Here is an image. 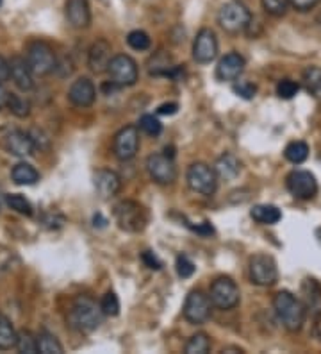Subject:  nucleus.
<instances>
[{
	"instance_id": "nucleus-10",
	"label": "nucleus",
	"mask_w": 321,
	"mask_h": 354,
	"mask_svg": "<svg viewBox=\"0 0 321 354\" xmlns=\"http://www.w3.org/2000/svg\"><path fill=\"white\" fill-rule=\"evenodd\" d=\"M211 315V297H207L200 290H193L186 297L184 319L189 324H204Z\"/></svg>"
},
{
	"instance_id": "nucleus-46",
	"label": "nucleus",
	"mask_w": 321,
	"mask_h": 354,
	"mask_svg": "<svg viewBox=\"0 0 321 354\" xmlns=\"http://www.w3.org/2000/svg\"><path fill=\"white\" fill-rule=\"evenodd\" d=\"M0 4H2V0H0Z\"/></svg>"
},
{
	"instance_id": "nucleus-19",
	"label": "nucleus",
	"mask_w": 321,
	"mask_h": 354,
	"mask_svg": "<svg viewBox=\"0 0 321 354\" xmlns=\"http://www.w3.org/2000/svg\"><path fill=\"white\" fill-rule=\"evenodd\" d=\"M6 151L11 152L14 156H20V158H26L35 152V140L30 138L29 134L23 133V131H13L9 133L4 140Z\"/></svg>"
},
{
	"instance_id": "nucleus-35",
	"label": "nucleus",
	"mask_w": 321,
	"mask_h": 354,
	"mask_svg": "<svg viewBox=\"0 0 321 354\" xmlns=\"http://www.w3.org/2000/svg\"><path fill=\"white\" fill-rule=\"evenodd\" d=\"M127 44L134 50H146L150 48V36L145 30H133V32H128Z\"/></svg>"
},
{
	"instance_id": "nucleus-4",
	"label": "nucleus",
	"mask_w": 321,
	"mask_h": 354,
	"mask_svg": "<svg viewBox=\"0 0 321 354\" xmlns=\"http://www.w3.org/2000/svg\"><path fill=\"white\" fill-rule=\"evenodd\" d=\"M252 22V15L243 4L240 2H228L223 6L218 13V24L223 30H227L231 35H237L244 30Z\"/></svg>"
},
{
	"instance_id": "nucleus-7",
	"label": "nucleus",
	"mask_w": 321,
	"mask_h": 354,
	"mask_svg": "<svg viewBox=\"0 0 321 354\" xmlns=\"http://www.w3.org/2000/svg\"><path fill=\"white\" fill-rule=\"evenodd\" d=\"M211 303L220 310H232L240 303V288L231 277H218L211 285Z\"/></svg>"
},
{
	"instance_id": "nucleus-30",
	"label": "nucleus",
	"mask_w": 321,
	"mask_h": 354,
	"mask_svg": "<svg viewBox=\"0 0 321 354\" xmlns=\"http://www.w3.org/2000/svg\"><path fill=\"white\" fill-rule=\"evenodd\" d=\"M38 353L61 354L63 353V346H61L56 337H52L48 333H43V335L38 337Z\"/></svg>"
},
{
	"instance_id": "nucleus-36",
	"label": "nucleus",
	"mask_w": 321,
	"mask_h": 354,
	"mask_svg": "<svg viewBox=\"0 0 321 354\" xmlns=\"http://www.w3.org/2000/svg\"><path fill=\"white\" fill-rule=\"evenodd\" d=\"M261 4L266 13L271 15V17H282V15H286L291 2L289 0H261Z\"/></svg>"
},
{
	"instance_id": "nucleus-15",
	"label": "nucleus",
	"mask_w": 321,
	"mask_h": 354,
	"mask_svg": "<svg viewBox=\"0 0 321 354\" xmlns=\"http://www.w3.org/2000/svg\"><path fill=\"white\" fill-rule=\"evenodd\" d=\"M111 45L107 44L106 39H99L95 41L90 48V54H88V65L93 70L95 74H102L107 72L109 65H111Z\"/></svg>"
},
{
	"instance_id": "nucleus-24",
	"label": "nucleus",
	"mask_w": 321,
	"mask_h": 354,
	"mask_svg": "<svg viewBox=\"0 0 321 354\" xmlns=\"http://www.w3.org/2000/svg\"><path fill=\"white\" fill-rule=\"evenodd\" d=\"M250 215H252L253 221L262 225H275L282 218L280 209L277 206H273V204H259V206H253Z\"/></svg>"
},
{
	"instance_id": "nucleus-32",
	"label": "nucleus",
	"mask_w": 321,
	"mask_h": 354,
	"mask_svg": "<svg viewBox=\"0 0 321 354\" xmlns=\"http://www.w3.org/2000/svg\"><path fill=\"white\" fill-rule=\"evenodd\" d=\"M139 127H142L143 133H146L148 136H159L163 133V124L154 115H143L139 118Z\"/></svg>"
},
{
	"instance_id": "nucleus-27",
	"label": "nucleus",
	"mask_w": 321,
	"mask_h": 354,
	"mask_svg": "<svg viewBox=\"0 0 321 354\" xmlns=\"http://www.w3.org/2000/svg\"><path fill=\"white\" fill-rule=\"evenodd\" d=\"M304 84L309 93L314 97H321V68L318 66H309L304 70Z\"/></svg>"
},
{
	"instance_id": "nucleus-31",
	"label": "nucleus",
	"mask_w": 321,
	"mask_h": 354,
	"mask_svg": "<svg viewBox=\"0 0 321 354\" xmlns=\"http://www.w3.org/2000/svg\"><path fill=\"white\" fill-rule=\"evenodd\" d=\"M6 204H8L13 212L20 213V215H26V216L32 215V206H30V203L23 197V195L20 194L8 195V197H6Z\"/></svg>"
},
{
	"instance_id": "nucleus-23",
	"label": "nucleus",
	"mask_w": 321,
	"mask_h": 354,
	"mask_svg": "<svg viewBox=\"0 0 321 354\" xmlns=\"http://www.w3.org/2000/svg\"><path fill=\"white\" fill-rule=\"evenodd\" d=\"M214 170H216V174H218L222 179L232 181V179H235V177L240 176L241 161L232 154H223L220 156L216 165H214Z\"/></svg>"
},
{
	"instance_id": "nucleus-20",
	"label": "nucleus",
	"mask_w": 321,
	"mask_h": 354,
	"mask_svg": "<svg viewBox=\"0 0 321 354\" xmlns=\"http://www.w3.org/2000/svg\"><path fill=\"white\" fill-rule=\"evenodd\" d=\"M66 18L75 29H84L90 26L91 13L88 0H66Z\"/></svg>"
},
{
	"instance_id": "nucleus-34",
	"label": "nucleus",
	"mask_w": 321,
	"mask_h": 354,
	"mask_svg": "<svg viewBox=\"0 0 321 354\" xmlns=\"http://www.w3.org/2000/svg\"><path fill=\"white\" fill-rule=\"evenodd\" d=\"M298 91H300V84L293 81V79H282V81H278L277 95L280 97V99L284 100L295 99Z\"/></svg>"
},
{
	"instance_id": "nucleus-12",
	"label": "nucleus",
	"mask_w": 321,
	"mask_h": 354,
	"mask_svg": "<svg viewBox=\"0 0 321 354\" xmlns=\"http://www.w3.org/2000/svg\"><path fill=\"white\" fill-rule=\"evenodd\" d=\"M137 149H139V133H137V127L127 126L116 133L115 142H113V151H115V156L118 160H133L134 156L137 154Z\"/></svg>"
},
{
	"instance_id": "nucleus-16",
	"label": "nucleus",
	"mask_w": 321,
	"mask_h": 354,
	"mask_svg": "<svg viewBox=\"0 0 321 354\" xmlns=\"http://www.w3.org/2000/svg\"><path fill=\"white\" fill-rule=\"evenodd\" d=\"M95 97H97L95 84L86 77L77 79L68 91L70 102L73 106H77V108H88V106H91L95 102Z\"/></svg>"
},
{
	"instance_id": "nucleus-38",
	"label": "nucleus",
	"mask_w": 321,
	"mask_h": 354,
	"mask_svg": "<svg viewBox=\"0 0 321 354\" xmlns=\"http://www.w3.org/2000/svg\"><path fill=\"white\" fill-rule=\"evenodd\" d=\"M232 90H234L235 95L241 97V99L244 100H252L257 93V86L250 81H237Z\"/></svg>"
},
{
	"instance_id": "nucleus-11",
	"label": "nucleus",
	"mask_w": 321,
	"mask_h": 354,
	"mask_svg": "<svg viewBox=\"0 0 321 354\" xmlns=\"http://www.w3.org/2000/svg\"><path fill=\"white\" fill-rule=\"evenodd\" d=\"M287 190L300 201H311L318 194L316 177L307 170H295L287 176Z\"/></svg>"
},
{
	"instance_id": "nucleus-1",
	"label": "nucleus",
	"mask_w": 321,
	"mask_h": 354,
	"mask_svg": "<svg viewBox=\"0 0 321 354\" xmlns=\"http://www.w3.org/2000/svg\"><path fill=\"white\" fill-rule=\"evenodd\" d=\"M273 308L277 313V319L287 331L296 333L302 329L307 317V308L305 304L296 299L291 292H278L273 299Z\"/></svg>"
},
{
	"instance_id": "nucleus-29",
	"label": "nucleus",
	"mask_w": 321,
	"mask_h": 354,
	"mask_svg": "<svg viewBox=\"0 0 321 354\" xmlns=\"http://www.w3.org/2000/svg\"><path fill=\"white\" fill-rule=\"evenodd\" d=\"M211 349L209 337L206 333H198L195 337L189 338V342L186 344V354H206Z\"/></svg>"
},
{
	"instance_id": "nucleus-44",
	"label": "nucleus",
	"mask_w": 321,
	"mask_h": 354,
	"mask_svg": "<svg viewBox=\"0 0 321 354\" xmlns=\"http://www.w3.org/2000/svg\"><path fill=\"white\" fill-rule=\"evenodd\" d=\"M9 77V63L0 56V84L4 81H8Z\"/></svg>"
},
{
	"instance_id": "nucleus-43",
	"label": "nucleus",
	"mask_w": 321,
	"mask_h": 354,
	"mask_svg": "<svg viewBox=\"0 0 321 354\" xmlns=\"http://www.w3.org/2000/svg\"><path fill=\"white\" fill-rule=\"evenodd\" d=\"M177 109H179V104L168 102V104H163V106H159L157 113L159 115H168V117H170V115H175Z\"/></svg>"
},
{
	"instance_id": "nucleus-9",
	"label": "nucleus",
	"mask_w": 321,
	"mask_h": 354,
	"mask_svg": "<svg viewBox=\"0 0 321 354\" xmlns=\"http://www.w3.org/2000/svg\"><path fill=\"white\" fill-rule=\"evenodd\" d=\"M250 279L257 286H271L277 283L278 270L275 259L268 254H255L250 259Z\"/></svg>"
},
{
	"instance_id": "nucleus-25",
	"label": "nucleus",
	"mask_w": 321,
	"mask_h": 354,
	"mask_svg": "<svg viewBox=\"0 0 321 354\" xmlns=\"http://www.w3.org/2000/svg\"><path fill=\"white\" fill-rule=\"evenodd\" d=\"M18 346V335L8 317L0 315V351L13 349Z\"/></svg>"
},
{
	"instance_id": "nucleus-22",
	"label": "nucleus",
	"mask_w": 321,
	"mask_h": 354,
	"mask_svg": "<svg viewBox=\"0 0 321 354\" xmlns=\"http://www.w3.org/2000/svg\"><path fill=\"white\" fill-rule=\"evenodd\" d=\"M305 295V308L313 313L316 319L321 317V285L316 279H305L302 285Z\"/></svg>"
},
{
	"instance_id": "nucleus-39",
	"label": "nucleus",
	"mask_w": 321,
	"mask_h": 354,
	"mask_svg": "<svg viewBox=\"0 0 321 354\" xmlns=\"http://www.w3.org/2000/svg\"><path fill=\"white\" fill-rule=\"evenodd\" d=\"M18 349L21 353H29V354H35L38 353V338H32L30 333H23L18 337Z\"/></svg>"
},
{
	"instance_id": "nucleus-13",
	"label": "nucleus",
	"mask_w": 321,
	"mask_h": 354,
	"mask_svg": "<svg viewBox=\"0 0 321 354\" xmlns=\"http://www.w3.org/2000/svg\"><path fill=\"white\" fill-rule=\"evenodd\" d=\"M146 170L150 177L159 185H171L175 181L177 170L175 165L171 161L170 156L166 154H152L146 160Z\"/></svg>"
},
{
	"instance_id": "nucleus-2",
	"label": "nucleus",
	"mask_w": 321,
	"mask_h": 354,
	"mask_svg": "<svg viewBox=\"0 0 321 354\" xmlns=\"http://www.w3.org/2000/svg\"><path fill=\"white\" fill-rule=\"evenodd\" d=\"M102 308L88 297H79L68 313V324L81 333H91L102 324Z\"/></svg>"
},
{
	"instance_id": "nucleus-14",
	"label": "nucleus",
	"mask_w": 321,
	"mask_h": 354,
	"mask_svg": "<svg viewBox=\"0 0 321 354\" xmlns=\"http://www.w3.org/2000/svg\"><path fill=\"white\" fill-rule=\"evenodd\" d=\"M218 56V39L211 29H202L193 44V57L197 63L207 65Z\"/></svg>"
},
{
	"instance_id": "nucleus-37",
	"label": "nucleus",
	"mask_w": 321,
	"mask_h": 354,
	"mask_svg": "<svg viewBox=\"0 0 321 354\" xmlns=\"http://www.w3.org/2000/svg\"><path fill=\"white\" fill-rule=\"evenodd\" d=\"M8 108L9 111L13 113V115H17V117H27L29 115V102H27L26 99H21V97L18 95H9V102H8Z\"/></svg>"
},
{
	"instance_id": "nucleus-45",
	"label": "nucleus",
	"mask_w": 321,
	"mask_h": 354,
	"mask_svg": "<svg viewBox=\"0 0 321 354\" xmlns=\"http://www.w3.org/2000/svg\"><path fill=\"white\" fill-rule=\"evenodd\" d=\"M9 102V93L0 86V109H4Z\"/></svg>"
},
{
	"instance_id": "nucleus-3",
	"label": "nucleus",
	"mask_w": 321,
	"mask_h": 354,
	"mask_svg": "<svg viewBox=\"0 0 321 354\" xmlns=\"http://www.w3.org/2000/svg\"><path fill=\"white\" fill-rule=\"evenodd\" d=\"M116 224L128 233H142L148 224V213L136 201H124L115 207Z\"/></svg>"
},
{
	"instance_id": "nucleus-18",
	"label": "nucleus",
	"mask_w": 321,
	"mask_h": 354,
	"mask_svg": "<svg viewBox=\"0 0 321 354\" xmlns=\"http://www.w3.org/2000/svg\"><path fill=\"white\" fill-rule=\"evenodd\" d=\"M121 188L120 176L113 170H99L95 174V190L102 199H111Z\"/></svg>"
},
{
	"instance_id": "nucleus-40",
	"label": "nucleus",
	"mask_w": 321,
	"mask_h": 354,
	"mask_svg": "<svg viewBox=\"0 0 321 354\" xmlns=\"http://www.w3.org/2000/svg\"><path fill=\"white\" fill-rule=\"evenodd\" d=\"M195 270H197V267H195V263H193L188 256L182 254L177 258V274H179L182 279H188V277H191L193 274H195Z\"/></svg>"
},
{
	"instance_id": "nucleus-28",
	"label": "nucleus",
	"mask_w": 321,
	"mask_h": 354,
	"mask_svg": "<svg viewBox=\"0 0 321 354\" xmlns=\"http://www.w3.org/2000/svg\"><path fill=\"white\" fill-rule=\"evenodd\" d=\"M284 156H286L287 161H291V163L300 165L304 163L305 160L309 158V147L305 142H291L284 151Z\"/></svg>"
},
{
	"instance_id": "nucleus-33",
	"label": "nucleus",
	"mask_w": 321,
	"mask_h": 354,
	"mask_svg": "<svg viewBox=\"0 0 321 354\" xmlns=\"http://www.w3.org/2000/svg\"><path fill=\"white\" fill-rule=\"evenodd\" d=\"M100 308H102L104 315L107 317H116L120 313V299L115 292H107L100 301Z\"/></svg>"
},
{
	"instance_id": "nucleus-41",
	"label": "nucleus",
	"mask_w": 321,
	"mask_h": 354,
	"mask_svg": "<svg viewBox=\"0 0 321 354\" xmlns=\"http://www.w3.org/2000/svg\"><path fill=\"white\" fill-rule=\"evenodd\" d=\"M289 2H291V6L296 11H300V13H307V11L316 8L321 0H289Z\"/></svg>"
},
{
	"instance_id": "nucleus-42",
	"label": "nucleus",
	"mask_w": 321,
	"mask_h": 354,
	"mask_svg": "<svg viewBox=\"0 0 321 354\" xmlns=\"http://www.w3.org/2000/svg\"><path fill=\"white\" fill-rule=\"evenodd\" d=\"M142 258L148 268H155V270H159V268L163 267V261H161V259H159L152 251H145L143 252Z\"/></svg>"
},
{
	"instance_id": "nucleus-6",
	"label": "nucleus",
	"mask_w": 321,
	"mask_h": 354,
	"mask_svg": "<svg viewBox=\"0 0 321 354\" xmlns=\"http://www.w3.org/2000/svg\"><path fill=\"white\" fill-rule=\"evenodd\" d=\"M188 185L193 192L200 195H213L216 192V170H213L206 163H193L188 169Z\"/></svg>"
},
{
	"instance_id": "nucleus-26",
	"label": "nucleus",
	"mask_w": 321,
	"mask_h": 354,
	"mask_svg": "<svg viewBox=\"0 0 321 354\" xmlns=\"http://www.w3.org/2000/svg\"><path fill=\"white\" fill-rule=\"evenodd\" d=\"M11 176H13V181L17 183V185H35V183L39 181V174L38 170L32 167V165L29 163H18L17 167L13 169V172H11Z\"/></svg>"
},
{
	"instance_id": "nucleus-21",
	"label": "nucleus",
	"mask_w": 321,
	"mask_h": 354,
	"mask_svg": "<svg viewBox=\"0 0 321 354\" xmlns=\"http://www.w3.org/2000/svg\"><path fill=\"white\" fill-rule=\"evenodd\" d=\"M9 75L13 79V82L20 88L21 91H29L35 86L32 81V70H30L29 63L21 57H13L9 63Z\"/></svg>"
},
{
	"instance_id": "nucleus-8",
	"label": "nucleus",
	"mask_w": 321,
	"mask_h": 354,
	"mask_svg": "<svg viewBox=\"0 0 321 354\" xmlns=\"http://www.w3.org/2000/svg\"><path fill=\"white\" fill-rule=\"evenodd\" d=\"M27 63H29L32 74L47 75L56 68V56L47 44L35 41L27 48Z\"/></svg>"
},
{
	"instance_id": "nucleus-5",
	"label": "nucleus",
	"mask_w": 321,
	"mask_h": 354,
	"mask_svg": "<svg viewBox=\"0 0 321 354\" xmlns=\"http://www.w3.org/2000/svg\"><path fill=\"white\" fill-rule=\"evenodd\" d=\"M107 74L111 77V82H115L116 86H134L139 77V72H137L136 61L130 56H115L111 61V65L107 68Z\"/></svg>"
},
{
	"instance_id": "nucleus-17",
	"label": "nucleus",
	"mask_w": 321,
	"mask_h": 354,
	"mask_svg": "<svg viewBox=\"0 0 321 354\" xmlns=\"http://www.w3.org/2000/svg\"><path fill=\"white\" fill-rule=\"evenodd\" d=\"M244 70V59L237 52H231L227 56H223L220 59L218 66H216V77L220 81H235L243 74Z\"/></svg>"
}]
</instances>
